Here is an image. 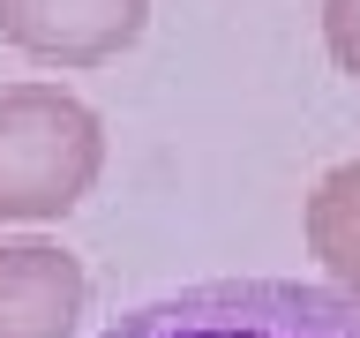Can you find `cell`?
<instances>
[{
    "mask_svg": "<svg viewBox=\"0 0 360 338\" xmlns=\"http://www.w3.org/2000/svg\"><path fill=\"white\" fill-rule=\"evenodd\" d=\"M90 301L83 263L53 241H0V338H68Z\"/></svg>",
    "mask_w": 360,
    "mask_h": 338,
    "instance_id": "cell-4",
    "label": "cell"
},
{
    "mask_svg": "<svg viewBox=\"0 0 360 338\" xmlns=\"http://www.w3.org/2000/svg\"><path fill=\"white\" fill-rule=\"evenodd\" d=\"M150 23V0H0V38L45 68H105Z\"/></svg>",
    "mask_w": 360,
    "mask_h": 338,
    "instance_id": "cell-3",
    "label": "cell"
},
{
    "mask_svg": "<svg viewBox=\"0 0 360 338\" xmlns=\"http://www.w3.org/2000/svg\"><path fill=\"white\" fill-rule=\"evenodd\" d=\"M105 338H360V301L300 278H210L128 308Z\"/></svg>",
    "mask_w": 360,
    "mask_h": 338,
    "instance_id": "cell-2",
    "label": "cell"
},
{
    "mask_svg": "<svg viewBox=\"0 0 360 338\" xmlns=\"http://www.w3.org/2000/svg\"><path fill=\"white\" fill-rule=\"evenodd\" d=\"M323 45L345 75H360V0H323Z\"/></svg>",
    "mask_w": 360,
    "mask_h": 338,
    "instance_id": "cell-6",
    "label": "cell"
},
{
    "mask_svg": "<svg viewBox=\"0 0 360 338\" xmlns=\"http://www.w3.org/2000/svg\"><path fill=\"white\" fill-rule=\"evenodd\" d=\"M105 128L60 83H8L0 90V225L68 218L98 188Z\"/></svg>",
    "mask_w": 360,
    "mask_h": 338,
    "instance_id": "cell-1",
    "label": "cell"
},
{
    "mask_svg": "<svg viewBox=\"0 0 360 338\" xmlns=\"http://www.w3.org/2000/svg\"><path fill=\"white\" fill-rule=\"evenodd\" d=\"M308 248L323 256V270L338 278L345 301H360V158L330 165L308 196Z\"/></svg>",
    "mask_w": 360,
    "mask_h": 338,
    "instance_id": "cell-5",
    "label": "cell"
}]
</instances>
